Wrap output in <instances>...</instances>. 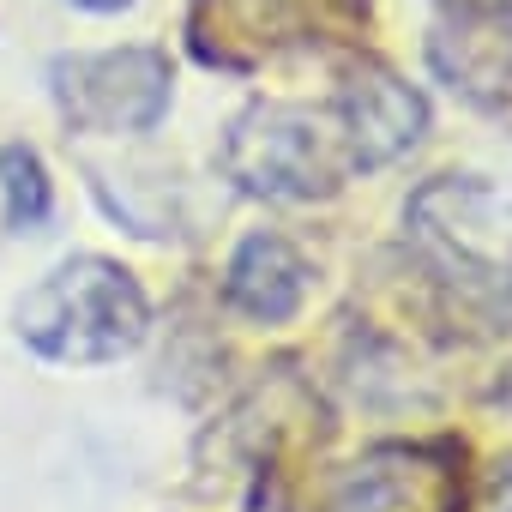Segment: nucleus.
<instances>
[{"mask_svg":"<svg viewBox=\"0 0 512 512\" xmlns=\"http://www.w3.org/2000/svg\"><path fill=\"white\" fill-rule=\"evenodd\" d=\"M452 464L428 446H380L356 464H344L320 512H452Z\"/></svg>","mask_w":512,"mask_h":512,"instance_id":"5","label":"nucleus"},{"mask_svg":"<svg viewBox=\"0 0 512 512\" xmlns=\"http://www.w3.org/2000/svg\"><path fill=\"white\" fill-rule=\"evenodd\" d=\"M428 61L470 103H500L512 91V19H506V7H476V0L446 7L434 37H428Z\"/></svg>","mask_w":512,"mask_h":512,"instance_id":"6","label":"nucleus"},{"mask_svg":"<svg viewBox=\"0 0 512 512\" xmlns=\"http://www.w3.org/2000/svg\"><path fill=\"white\" fill-rule=\"evenodd\" d=\"M314 284V266L302 260V247L278 229H247L223 266V296L235 314L260 320V326H284L302 314Z\"/></svg>","mask_w":512,"mask_h":512,"instance_id":"7","label":"nucleus"},{"mask_svg":"<svg viewBox=\"0 0 512 512\" xmlns=\"http://www.w3.org/2000/svg\"><path fill=\"white\" fill-rule=\"evenodd\" d=\"M332 115L344 127V145H350L356 169H386V163L410 157L428 133V97L416 85H404L386 61H368V55L344 67Z\"/></svg>","mask_w":512,"mask_h":512,"instance_id":"4","label":"nucleus"},{"mask_svg":"<svg viewBox=\"0 0 512 512\" xmlns=\"http://www.w3.org/2000/svg\"><path fill=\"white\" fill-rule=\"evenodd\" d=\"M0 199H7V229H43L49 211H55V181L43 169V151L13 139L0 145Z\"/></svg>","mask_w":512,"mask_h":512,"instance_id":"8","label":"nucleus"},{"mask_svg":"<svg viewBox=\"0 0 512 512\" xmlns=\"http://www.w3.org/2000/svg\"><path fill=\"white\" fill-rule=\"evenodd\" d=\"M73 7H85V13H127V7H139V0H73Z\"/></svg>","mask_w":512,"mask_h":512,"instance_id":"9","label":"nucleus"},{"mask_svg":"<svg viewBox=\"0 0 512 512\" xmlns=\"http://www.w3.org/2000/svg\"><path fill=\"white\" fill-rule=\"evenodd\" d=\"M49 97L67 127L79 133H151L175 103V67L163 49H97V55H55Z\"/></svg>","mask_w":512,"mask_h":512,"instance_id":"3","label":"nucleus"},{"mask_svg":"<svg viewBox=\"0 0 512 512\" xmlns=\"http://www.w3.org/2000/svg\"><path fill=\"white\" fill-rule=\"evenodd\" d=\"M19 338L43 362L61 368H103L133 356L151 338V296L121 260L73 253L49 278H37L19 302Z\"/></svg>","mask_w":512,"mask_h":512,"instance_id":"1","label":"nucleus"},{"mask_svg":"<svg viewBox=\"0 0 512 512\" xmlns=\"http://www.w3.org/2000/svg\"><path fill=\"white\" fill-rule=\"evenodd\" d=\"M217 169L235 193L272 199V205H314L344 193L362 169L344 145V127L332 109L314 103H247L217 145Z\"/></svg>","mask_w":512,"mask_h":512,"instance_id":"2","label":"nucleus"}]
</instances>
